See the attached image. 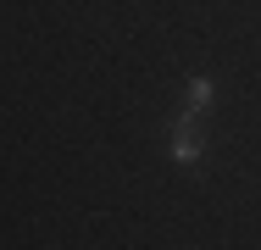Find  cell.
I'll return each mask as SVG.
<instances>
[{"label":"cell","mask_w":261,"mask_h":250,"mask_svg":"<svg viewBox=\"0 0 261 250\" xmlns=\"http://www.w3.org/2000/svg\"><path fill=\"white\" fill-rule=\"evenodd\" d=\"M184 106H189V111H206V106H211V84H206V78H189V89H184Z\"/></svg>","instance_id":"cell-1"},{"label":"cell","mask_w":261,"mask_h":250,"mask_svg":"<svg viewBox=\"0 0 261 250\" xmlns=\"http://www.w3.org/2000/svg\"><path fill=\"white\" fill-rule=\"evenodd\" d=\"M172 156H178V161H195V156H200V139H195L189 128H178V134H172Z\"/></svg>","instance_id":"cell-2"}]
</instances>
